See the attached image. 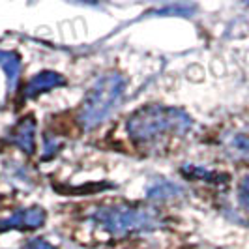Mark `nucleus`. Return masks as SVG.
<instances>
[{
    "label": "nucleus",
    "mask_w": 249,
    "mask_h": 249,
    "mask_svg": "<svg viewBox=\"0 0 249 249\" xmlns=\"http://www.w3.org/2000/svg\"><path fill=\"white\" fill-rule=\"evenodd\" d=\"M191 124V118L178 107L146 105L129 116L127 133L137 142H150L163 135H182Z\"/></svg>",
    "instance_id": "obj_1"
},
{
    "label": "nucleus",
    "mask_w": 249,
    "mask_h": 249,
    "mask_svg": "<svg viewBox=\"0 0 249 249\" xmlns=\"http://www.w3.org/2000/svg\"><path fill=\"white\" fill-rule=\"evenodd\" d=\"M124 87L125 81L122 75L109 73L100 77L87 92V98L81 105L79 111L81 125L85 129H94L96 125H100L120 101Z\"/></svg>",
    "instance_id": "obj_2"
},
{
    "label": "nucleus",
    "mask_w": 249,
    "mask_h": 249,
    "mask_svg": "<svg viewBox=\"0 0 249 249\" xmlns=\"http://www.w3.org/2000/svg\"><path fill=\"white\" fill-rule=\"evenodd\" d=\"M94 221L105 229L107 232L124 236L129 232H144V231H156L163 225L160 213L156 210L146 208H103L94 213Z\"/></svg>",
    "instance_id": "obj_3"
},
{
    "label": "nucleus",
    "mask_w": 249,
    "mask_h": 249,
    "mask_svg": "<svg viewBox=\"0 0 249 249\" xmlns=\"http://www.w3.org/2000/svg\"><path fill=\"white\" fill-rule=\"evenodd\" d=\"M45 210L41 208H26V210H19L13 215L0 219V232L6 231H26V229H37L45 223Z\"/></svg>",
    "instance_id": "obj_4"
},
{
    "label": "nucleus",
    "mask_w": 249,
    "mask_h": 249,
    "mask_svg": "<svg viewBox=\"0 0 249 249\" xmlns=\"http://www.w3.org/2000/svg\"><path fill=\"white\" fill-rule=\"evenodd\" d=\"M12 142L15 146H19L25 154H34V150H36V122L32 116H26L15 125L12 133Z\"/></svg>",
    "instance_id": "obj_5"
},
{
    "label": "nucleus",
    "mask_w": 249,
    "mask_h": 249,
    "mask_svg": "<svg viewBox=\"0 0 249 249\" xmlns=\"http://www.w3.org/2000/svg\"><path fill=\"white\" fill-rule=\"evenodd\" d=\"M62 85H66L64 75L56 73V71H41V73L34 75L30 79V83L26 85L25 96L26 98H34V96L41 94V92H47L51 88L62 87Z\"/></svg>",
    "instance_id": "obj_6"
},
{
    "label": "nucleus",
    "mask_w": 249,
    "mask_h": 249,
    "mask_svg": "<svg viewBox=\"0 0 249 249\" xmlns=\"http://www.w3.org/2000/svg\"><path fill=\"white\" fill-rule=\"evenodd\" d=\"M0 66L6 73V83H8V90L13 92L17 87L19 75H21V60L19 56L12 53V51H0Z\"/></svg>",
    "instance_id": "obj_7"
},
{
    "label": "nucleus",
    "mask_w": 249,
    "mask_h": 249,
    "mask_svg": "<svg viewBox=\"0 0 249 249\" xmlns=\"http://www.w3.org/2000/svg\"><path fill=\"white\" fill-rule=\"evenodd\" d=\"M184 193V189L175 184V182H169V180H160L156 184H152L146 191V197L152 200H169L176 199Z\"/></svg>",
    "instance_id": "obj_8"
},
{
    "label": "nucleus",
    "mask_w": 249,
    "mask_h": 249,
    "mask_svg": "<svg viewBox=\"0 0 249 249\" xmlns=\"http://www.w3.org/2000/svg\"><path fill=\"white\" fill-rule=\"evenodd\" d=\"M182 175L186 176V178H191V180H204V182H219L223 178L221 175L206 171V169L197 167V165H184L182 167Z\"/></svg>",
    "instance_id": "obj_9"
},
{
    "label": "nucleus",
    "mask_w": 249,
    "mask_h": 249,
    "mask_svg": "<svg viewBox=\"0 0 249 249\" xmlns=\"http://www.w3.org/2000/svg\"><path fill=\"white\" fill-rule=\"evenodd\" d=\"M229 148L238 156H249V135L248 133H236L229 141Z\"/></svg>",
    "instance_id": "obj_10"
},
{
    "label": "nucleus",
    "mask_w": 249,
    "mask_h": 249,
    "mask_svg": "<svg viewBox=\"0 0 249 249\" xmlns=\"http://www.w3.org/2000/svg\"><path fill=\"white\" fill-rule=\"evenodd\" d=\"M238 197H240V202L242 206H246L249 210V176L242 180V184L238 187Z\"/></svg>",
    "instance_id": "obj_11"
},
{
    "label": "nucleus",
    "mask_w": 249,
    "mask_h": 249,
    "mask_svg": "<svg viewBox=\"0 0 249 249\" xmlns=\"http://www.w3.org/2000/svg\"><path fill=\"white\" fill-rule=\"evenodd\" d=\"M26 249H56V248H53L49 242L43 240V238H34V240H30L26 244Z\"/></svg>",
    "instance_id": "obj_12"
}]
</instances>
